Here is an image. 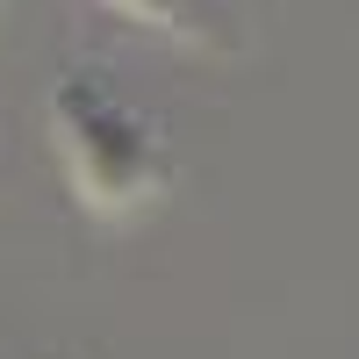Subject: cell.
<instances>
[{"label": "cell", "instance_id": "obj_3", "mask_svg": "<svg viewBox=\"0 0 359 359\" xmlns=\"http://www.w3.org/2000/svg\"><path fill=\"white\" fill-rule=\"evenodd\" d=\"M0 8H8V0H0Z\"/></svg>", "mask_w": 359, "mask_h": 359}, {"label": "cell", "instance_id": "obj_1", "mask_svg": "<svg viewBox=\"0 0 359 359\" xmlns=\"http://www.w3.org/2000/svg\"><path fill=\"white\" fill-rule=\"evenodd\" d=\"M43 115H50V151L65 165V187L86 216L137 223L144 208H158V194L172 187V151L151 115H137L94 72H57Z\"/></svg>", "mask_w": 359, "mask_h": 359}, {"label": "cell", "instance_id": "obj_2", "mask_svg": "<svg viewBox=\"0 0 359 359\" xmlns=\"http://www.w3.org/2000/svg\"><path fill=\"white\" fill-rule=\"evenodd\" d=\"M115 15H130L144 29H158L172 43H201V50H237V15L223 0H108Z\"/></svg>", "mask_w": 359, "mask_h": 359}]
</instances>
